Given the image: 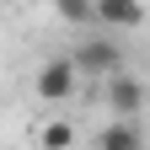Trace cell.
<instances>
[{
  "instance_id": "6da1fadb",
  "label": "cell",
  "mask_w": 150,
  "mask_h": 150,
  "mask_svg": "<svg viewBox=\"0 0 150 150\" xmlns=\"http://www.w3.org/2000/svg\"><path fill=\"white\" fill-rule=\"evenodd\" d=\"M70 59L81 70V81H112V75H123V43L112 32H86L70 48Z\"/></svg>"
},
{
  "instance_id": "7a4b0ae2",
  "label": "cell",
  "mask_w": 150,
  "mask_h": 150,
  "mask_svg": "<svg viewBox=\"0 0 150 150\" xmlns=\"http://www.w3.org/2000/svg\"><path fill=\"white\" fill-rule=\"evenodd\" d=\"M32 86H38V102H64V97H75V86H81V70H75L70 54H59V59H48L38 70Z\"/></svg>"
},
{
  "instance_id": "3957f363",
  "label": "cell",
  "mask_w": 150,
  "mask_h": 150,
  "mask_svg": "<svg viewBox=\"0 0 150 150\" xmlns=\"http://www.w3.org/2000/svg\"><path fill=\"white\" fill-rule=\"evenodd\" d=\"M102 97H107V107H112V118L134 123V118H139V107H145V86L123 70V75H112V81L102 86Z\"/></svg>"
},
{
  "instance_id": "277c9868",
  "label": "cell",
  "mask_w": 150,
  "mask_h": 150,
  "mask_svg": "<svg viewBox=\"0 0 150 150\" xmlns=\"http://www.w3.org/2000/svg\"><path fill=\"white\" fill-rule=\"evenodd\" d=\"M145 27V6L139 0H97V32H134Z\"/></svg>"
},
{
  "instance_id": "5b68a950",
  "label": "cell",
  "mask_w": 150,
  "mask_h": 150,
  "mask_svg": "<svg viewBox=\"0 0 150 150\" xmlns=\"http://www.w3.org/2000/svg\"><path fill=\"white\" fill-rule=\"evenodd\" d=\"M75 139H81V129H75L70 118H48V123H38V150H75Z\"/></svg>"
},
{
  "instance_id": "8992f818",
  "label": "cell",
  "mask_w": 150,
  "mask_h": 150,
  "mask_svg": "<svg viewBox=\"0 0 150 150\" xmlns=\"http://www.w3.org/2000/svg\"><path fill=\"white\" fill-rule=\"evenodd\" d=\"M91 150H139V129L134 123H123V118H112L97 139H91Z\"/></svg>"
},
{
  "instance_id": "52a82bcc",
  "label": "cell",
  "mask_w": 150,
  "mask_h": 150,
  "mask_svg": "<svg viewBox=\"0 0 150 150\" xmlns=\"http://www.w3.org/2000/svg\"><path fill=\"white\" fill-rule=\"evenodd\" d=\"M54 6H59V16L75 22V27H97V0H54Z\"/></svg>"
}]
</instances>
